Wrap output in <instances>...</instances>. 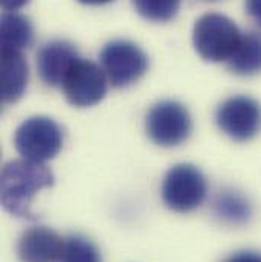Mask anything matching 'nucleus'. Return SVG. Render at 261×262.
I'll return each mask as SVG.
<instances>
[{
    "label": "nucleus",
    "mask_w": 261,
    "mask_h": 262,
    "mask_svg": "<svg viewBox=\"0 0 261 262\" xmlns=\"http://www.w3.org/2000/svg\"><path fill=\"white\" fill-rule=\"evenodd\" d=\"M54 174L45 165L26 159L11 160L2 169V206L15 216L35 220L32 198L45 188L54 186Z\"/></svg>",
    "instance_id": "f257e3e1"
},
{
    "label": "nucleus",
    "mask_w": 261,
    "mask_h": 262,
    "mask_svg": "<svg viewBox=\"0 0 261 262\" xmlns=\"http://www.w3.org/2000/svg\"><path fill=\"white\" fill-rule=\"evenodd\" d=\"M242 37L243 34L234 20L218 12L202 15L193 29L194 49L209 63H228L237 51Z\"/></svg>",
    "instance_id": "f03ea898"
},
{
    "label": "nucleus",
    "mask_w": 261,
    "mask_h": 262,
    "mask_svg": "<svg viewBox=\"0 0 261 262\" xmlns=\"http://www.w3.org/2000/svg\"><path fill=\"white\" fill-rule=\"evenodd\" d=\"M208 195V182L203 172L191 163H179L170 168L162 182L165 206L179 213L197 209Z\"/></svg>",
    "instance_id": "7ed1b4c3"
},
{
    "label": "nucleus",
    "mask_w": 261,
    "mask_h": 262,
    "mask_svg": "<svg viewBox=\"0 0 261 262\" xmlns=\"http://www.w3.org/2000/svg\"><path fill=\"white\" fill-rule=\"evenodd\" d=\"M14 145L23 159L45 163L60 152L63 133L54 119L34 116L20 124L14 136Z\"/></svg>",
    "instance_id": "20e7f679"
},
{
    "label": "nucleus",
    "mask_w": 261,
    "mask_h": 262,
    "mask_svg": "<svg viewBox=\"0 0 261 262\" xmlns=\"http://www.w3.org/2000/svg\"><path fill=\"white\" fill-rule=\"evenodd\" d=\"M145 131L156 145L171 148L184 143L190 137L193 121L190 112L180 102L160 101L147 113Z\"/></svg>",
    "instance_id": "39448f33"
},
{
    "label": "nucleus",
    "mask_w": 261,
    "mask_h": 262,
    "mask_svg": "<svg viewBox=\"0 0 261 262\" xmlns=\"http://www.w3.org/2000/svg\"><path fill=\"white\" fill-rule=\"evenodd\" d=\"M99 61L107 81L116 89L131 85L140 79L148 69L145 52L129 40H113L107 43L101 49Z\"/></svg>",
    "instance_id": "423d86ee"
},
{
    "label": "nucleus",
    "mask_w": 261,
    "mask_h": 262,
    "mask_svg": "<svg viewBox=\"0 0 261 262\" xmlns=\"http://www.w3.org/2000/svg\"><path fill=\"white\" fill-rule=\"evenodd\" d=\"M215 124L235 142H248L261 130V104L246 95L225 99L215 110Z\"/></svg>",
    "instance_id": "0eeeda50"
},
{
    "label": "nucleus",
    "mask_w": 261,
    "mask_h": 262,
    "mask_svg": "<svg viewBox=\"0 0 261 262\" xmlns=\"http://www.w3.org/2000/svg\"><path fill=\"white\" fill-rule=\"evenodd\" d=\"M107 76L103 67L81 57L67 72L62 84L65 98L73 107H92L107 95Z\"/></svg>",
    "instance_id": "6e6552de"
},
{
    "label": "nucleus",
    "mask_w": 261,
    "mask_h": 262,
    "mask_svg": "<svg viewBox=\"0 0 261 262\" xmlns=\"http://www.w3.org/2000/svg\"><path fill=\"white\" fill-rule=\"evenodd\" d=\"M79 58L76 48L66 40L45 43L37 52V70L42 81L49 87H62L67 72Z\"/></svg>",
    "instance_id": "1a4fd4ad"
},
{
    "label": "nucleus",
    "mask_w": 261,
    "mask_h": 262,
    "mask_svg": "<svg viewBox=\"0 0 261 262\" xmlns=\"http://www.w3.org/2000/svg\"><path fill=\"white\" fill-rule=\"evenodd\" d=\"M63 238L46 226H32L18 238L17 255L22 262H58Z\"/></svg>",
    "instance_id": "9d476101"
},
{
    "label": "nucleus",
    "mask_w": 261,
    "mask_h": 262,
    "mask_svg": "<svg viewBox=\"0 0 261 262\" xmlns=\"http://www.w3.org/2000/svg\"><path fill=\"white\" fill-rule=\"evenodd\" d=\"M28 63L22 52L2 49V98L3 102L18 101L28 85Z\"/></svg>",
    "instance_id": "9b49d317"
},
{
    "label": "nucleus",
    "mask_w": 261,
    "mask_h": 262,
    "mask_svg": "<svg viewBox=\"0 0 261 262\" xmlns=\"http://www.w3.org/2000/svg\"><path fill=\"white\" fill-rule=\"evenodd\" d=\"M214 216L228 226H245L251 221L254 209L252 203L243 192L234 188L218 191L212 201Z\"/></svg>",
    "instance_id": "f8f14e48"
},
{
    "label": "nucleus",
    "mask_w": 261,
    "mask_h": 262,
    "mask_svg": "<svg viewBox=\"0 0 261 262\" xmlns=\"http://www.w3.org/2000/svg\"><path fill=\"white\" fill-rule=\"evenodd\" d=\"M228 69L238 76H252L261 72V34L245 32L234 55L226 63Z\"/></svg>",
    "instance_id": "ddd939ff"
},
{
    "label": "nucleus",
    "mask_w": 261,
    "mask_h": 262,
    "mask_svg": "<svg viewBox=\"0 0 261 262\" xmlns=\"http://www.w3.org/2000/svg\"><path fill=\"white\" fill-rule=\"evenodd\" d=\"M34 43V28L28 17L6 11L2 15V49L22 52Z\"/></svg>",
    "instance_id": "4468645a"
},
{
    "label": "nucleus",
    "mask_w": 261,
    "mask_h": 262,
    "mask_svg": "<svg viewBox=\"0 0 261 262\" xmlns=\"http://www.w3.org/2000/svg\"><path fill=\"white\" fill-rule=\"evenodd\" d=\"M58 262H103L98 247L86 236L72 233L63 241Z\"/></svg>",
    "instance_id": "2eb2a0df"
},
{
    "label": "nucleus",
    "mask_w": 261,
    "mask_h": 262,
    "mask_svg": "<svg viewBox=\"0 0 261 262\" xmlns=\"http://www.w3.org/2000/svg\"><path fill=\"white\" fill-rule=\"evenodd\" d=\"M136 12L156 23H165L173 20L180 8V0H131Z\"/></svg>",
    "instance_id": "dca6fc26"
},
{
    "label": "nucleus",
    "mask_w": 261,
    "mask_h": 262,
    "mask_svg": "<svg viewBox=\"0 0 261 262\" xmlns=\"http://www.w3.org/2000/svg\"><path fill=\"white\" fill-rule=\"evenodd\" d=\"M223 262H261V253L255 250H238Z\"/></svg>",
    "instance_id": "f3484780"
},
{
    "label": "nucleus",
    "mask_w": 261,
    "mask_h": 262,
    "mask_svg": "<svg viewBox=\"0 0 261 262\" xmlns=\"http://www.w3.org/2000/svg\"><path fill=\"white\" fill-rule=\"evenodd\" d=\"M246 12L251 18L255 20V23L261 26V0H245Z\"/></svg>",
    "instance_id": "a211bd4d"
},
{
    "label": "nucleus",
    "mask_w": 261,
    "mask_h": 262,
    "mask_svg": "<svg viewBox=\"0 0 261 262\" xmlns=\"http://www.w3.org/2000/svg\"><path fill=\"white\" fill-rule=\"evenodd\" d=\"M26 3H29V0H2V6L6 9V11H15V9H20L22 6H25Z\"/></svg>",
    "instance_id": "6ab92c4d"
},
{
    "label": "nucleus",
    "mask_w": 261,
    "mask_h": 262,
    "mask_svg": "<svg viewBox=\"0 0 261 262\" xmlns=\"http://www.w3.org/2000/svg\"><path fill=\"white\" fill-rule=\"evenodd\" d=\"M79 3L83 5H90V6H98V5H106V3H110L113 0H78Z\"/></svg>",
    "instance_id": "aec40b11"
}]
</instances>
